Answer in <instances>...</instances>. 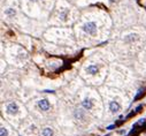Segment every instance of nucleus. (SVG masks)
I'll list each match as a JSON object with an SVG mask.
<instances>
[{"label":"nucleus","instance_id":"nucleus-1","mask_svg":"<svg viewBox=\"0 0 146 136\" xmlns=\"http://www.w3.org/2000/svg\"><path fill=\"white\" fill-rule=\"evenodd\" d=\"M83 30L85 32H88V34H92L93 35L96 32V30H97V26H96L94 22H88L83 26Z\"/></svg>","mask_w":146,"mask_h":136},{"label":"nucleus","instance_id":"nucleus-5","mask_svg":"<svg viewBox=\"0 0 146 136\" xmlns=\"http://www.w3.org/2000/svg\"><path fill=\"white\" fill-rule=\"evenodd\" d=\"M86 72H88L89 74H97L98 72V67L96 66V65H91V66H89L88 68H86Z\"/></svg>","mask_w":146,"mask_h":136},{"label":"nucleus","instance_id":"nucleus-6","mask_svg":"<svg viewBox=\"0 0 146 136\" xmlns=\"http://www.w3.org/2000/svg\"><path fill=\"white\" fill-rule=\"evenodd\" d=\"M82 105H83V107H84V109H86V110H90V109L92 107V103H91V100H90V99H85V100L82 103Z\"/></svg>","mask_w":146,"mask_h":136},{"label":"nucleus","instance_id":"nucleus-12","mask_svg":"<svg viewBox=\"0 0 146 136\" xmlns=\"http://www.w3.org/2000/svg\"><path fill=\"white\" fill-rule=\"evenodd\" d=\"M113 128H115V125H112V126H109V127H107V129L111 130V129H113Z\"/></svg>","mask_w":146,"mask_h":136},{"label":"nucleus","instance_id":"nucleus-10","mask_svg":"<svg viewBox=\"0 0 146 136\" xmlns=\"http://www.w3.org/2000/svg\"><path fill=\"white\" fill-rule=\"evenodd\" d=\"M5 13L7 14V15H15V13H16V12H15V9L9 8V9H7V10H6Z\"/></svg>","mask_w":146,"mask_h":136},{"label":"nucleus","instance_id":"nucleus-4","mask_svg":"<svg viewBox=\"0 0 146 136\" xmlns=\"http://www.w3.org/2000/svg\"><path fill=\"white\" fill-rule=\"evenodd\" d=\"M109 109H111L112 113H117L120 111V105L116 101H111L109 103Z\"/></svg>","mask_w":146,"mask_h":136},{"label":"nucleus","instance_id":"nucleus-8","mask_svg":"<svg viewBox=\"0 0 146 136\" xmlns=\"http://www.w3.org/2000/svg\"><path fill=\"white\" fill-rule=\"evenodd\" d=\"M144 93H145V89H143V90H139L137 93V96L135 97V100H137V99H139L142 96H144Z\"/></svg>","mask_w":146,"mask_h":136},{"label":"nucleus","instance_id":"nucleus-7","mask_svg":"<svg viewBox=\"0 0 146 136\" xmlns=\"http://www.w3.org/2000/svg\"><path fill=\"white\" fill-rule=\"evenodd\" d=\"M53 135V130L51 128H45L43 130V136H52Z\"/></svg>","mask_w":146,"mask_h":136},{"label":"nucleus","instance_id":"nucleus-2","mask_svg":"<svg viewBox=\"0 0 146 136\" xmlns=\"http://www.w3.org/2000/svg\"><path fill=\"white\" fill-rule=\"evenodd\" d=\"M17 111H18V107L15 103H9L8 105H7V112L9 114H16Z\"/></svg>","mask_w":146,"mask_h":136},{"label":"nucleus","instance_id":"nucleus-3","mask_svg":"<svg viewBox=\"0 0 146 136\" xmlns=\"http://www.w3.org/2000/svg\"><path fill=\"white\" fill-rule=\"evenodd\" d=\"M38 106L40 107V110L41 111H47L49 109V103L46 99H40L38 101Z\"/></svg>","mask_w":146,"mask_h":136},{"label":"nucleus","instance_id":"nucleus-9","mask_svg":"<svg viewBox=\"0 0 146 136\" xmlns=\"http://www.w3.org/2000/svg\"><path fill=\"white\" fill-rule=\"evenodd\" d=\"M8 133H7V129L5 127H1L0 128V136H7Z\"/></svg>","mask_w":146,"mask_h":136},{"label":"nucleus","instance_id":"nucleus-11","mask_svg":"<svg viewBox=\"0 0 146 136\" xmlns=\"http://www.w3.org/2000/svg\"><path fill=\"white\" fill-rule=\"evenodd\" d=\"M143 109V105H139V106H137V109H136V112H140V110H142Z\"/></svg>","mask_w":146,"mask_h":136}]
</instances>
